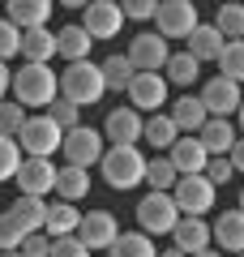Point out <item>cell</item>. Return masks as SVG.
I'll return each instance as SVG.
<instances>
[{"label":"cell","instance_id":"cell-21","mask_svg":"<svg viewBox=\"0 0 244 257\" xmlns=\"http://www.w3.org/2000/svg\"><path fill=\"white\" fill-rule=\"evenodd\" d=\"M5 214H9L26 236H35V231H43V223H47V202L43 197H18Z\"/></svg>","mask_w":244,"mask_h":257},{"label":"cell","instance_id":"cell-27","mask_svg":"<svg viewBox=\"0 0 244 257\" xmlns=\"http://www.w3.org/2000/svg\"><path fill=\"white\" fill-rule=\"evenodd\" d=\"M176 138H180V133H176V124H172L167 111H154V116L142 120V142H150L154 150H172Z\"/></svg>","mask_w":244,"mask_h":257},{"label":"cell","instance_id":"cell-30","mask_svg":"<svg viewBox=\"0 0 244 257\" xmlns=\"http://www.w3.org/2000/svg\"><path fill=\"white\" fill-rule=\"evenodd\" d=\"M176 167L167 163V155H154V159H146V180L142 184H150V193H172L176 189Z\"/></svg>","mask_w":244,"mask_h":257},{"label":"cell","instance_id":"cell-22","mask_svg":"<svg viewBox=\"0 0 244 257\" xmlns=\"http://www.w3.org/2000/svg\"><path fill=\"white\" fill-rule=\"evenodd\" d=\"M90 47H94V39L86 35L77 22H73V26H64V30H56V56H64L69 64L90 60Z\"/></svg>","mask_w":244,"mask_h":257},{"label":"cell","instance_id":"cell-34","mask_svg":"<svg viewBox=\"0 0 244 257\" xmlns=\"http://www.w3.org/2000/svg\"><path fill=\"white\" fill-rule=\"evenodd\" d=\"M99 73H103V86L107 90H129V82H133V64H129V56H107V60L99 64Z\"/></svg>","mask_w":244,"mask_h":257},{"label":"cell","instance_id":"cell-14","mask_svg":"<svg viewBox=\"0 0 244 257\" xmlns=\"http://www.w3.org/2000/svg\"><path fill=\"white\" fill-rule=\"evenodd\" d=\"M77 240L86 248H111L120 240V223H116V214L111 210H90V214H81V223H77Z\"/></svg>","mask_w":244,"mask_h":257},{"label":"cell","instance_id":"cell-37","mask_svg":"<svg viewBox=\"0 0 244 257\" xmlns=\"http://www.w3.org/2000/svg\"><path fill=\"white\" fill-rule=\"evenodd\" d=\"M22 146H18V138H0V180H13L18 176V167H22Z\"/></svg>","mask_w":244,"mask_h":257},{"label":"cell","instance_id":"cell-20","mask_svg":"<svg viewBox=\"0 0 244 257\" xmlns=\"http://www.w3.org/2000/svg\"><path fill=\"white\" fill-rule=\"evenodd\" d=\"M172 248H180L184 257L210 248V223L206 219H184V214H180V223L172 227Z\"/></svg>","mask_w":244,"mask_h":257},{"label":"cell","instance_id":"cell-31","mask_svg":"<svg viewBox=\"0 0 244 257\" xmlns=\"http://www.w3.org/2000/svg\"><path fill=\"white\" fill-rule=\"evenodd\" d=\"M107 257H159V248L142 231H120V240L107 248Z\"/></svg>","mask_w":244,"mask_h":257},{"label":"cell","instance_id":"cell-13","mask_svg":"<svg viewBox=\"0 0 244 257\" xmlns=\"http://www.w3.org/2000/svg\"><path fill=\"white\" fill-rule=\"evenodd\" d=\"M77 26L90 39H116L120 26H125V9H120L116 0H90V5H86V18H81Z\"/></svg>","mask_w":244,"mask_h":257},{"label":"cell","instance_id":"cell-29","mask_svg":"<svg viewBox=\"0 0 244 257\" xmlns=\"http://www.w3.org/2000/svg\"><path fill=\"white\" fill-rule=\"evenodd\" d=\"M210 26L218 30V35L227 39V43H235V39H244V5H218L214 9V22H210Z\"/></svg>","mask_w":244,"mask_h":257},{"label":"cell","instance_id":"cell-9","mask_svg":"<svg viewBox=\"0 0 244 257\" xmlns=\"http://www.w3.org/2000/svg\"><path fill=\"white\" fill-rule=\"evenodd\" d=\"M129 64H133V73H163L167 69V60H172V47H167V39H159L154 30H146V35H137L133 43H129Z\"/></svg>","mask_w":244,"mask_h":257},{"label":"cell","instance_id":"cell-36","mask_svg":"<svg viewBox=\"0 0 244 257\" xmlns=\"http://www.w3.org/2000/svg\"><path fill=\"white\" fill-rule=\"evenodd\" d=\"M47 120H52L60 133H69V128H77V124H81V107H73L69 99H56L52 107H47Z\"/></svg>","mask_w":244,"mask_h":257},{"label":"cell","instance_id":"cell-19","mask_svg":"<svg viewBox=\"0 0 244 257\" xmlns=\"http://www.w3.org/2000/svg\"><path fill=\"white\" fill-rule=\"evenodd\" d=\"M167 116H172V124H176V133H184V138H197L201 133V124H206V107H201V99L197 94H180V99L172 103V111H167Z\"/></svg>","mask_w":244,"mask_h":257},{"label":"cell","instance_id":"cell-26","mask_svg":"<svg viewBox=\"0 0 244 257\" xmlns=\"http://www.w3.org/2000/svg\"><path fill=\"white\" fill-rule=\"evenodd\" d=\"M22 60L26 64H52V56H56V35L52 30H26V35H22Z\"/></svg>","mask_w":244,"mask_h":257},{"label":"cell","instance_id":"cell-33","mask_svg":"<svg viewBox=\"0 0 244 257\" xmlns=\"http://www.w3.org/2000/svg\"><path fill=\"white\" fill-rule=\"evenodd\" d=\"M218 77H227V82L240 86L244 82V39H235V43H223V52H218Z\"/></svg>","mask_w":244,"mask_h":257},{"label":"cell","instance_id":"cell-1","mask_svg":"<svg viewBox=\"0 0 244 257\" xmlns=\"http://www.w3.org/2000/svg\"><path fill=\"white\" fill-rule=\"evenodd\" d=\"M13 103L22 107H52L60 99V86H56V73L52 64H22L13 73V86H9Z\"/></svg>","mask_w":244,"mask_h":257},{"label":"cell","instance_id":"cell-47","mask_svg":"<svg viewBox=\"0 0 244 257\" xmlns=\"http://www.w3.org/2000/svg\"><path fill=\"white\" fill-rule=\"evenodd\" d=\"M159 257H184V253H180V248H163Z\"/></svg>","mask_w":244,"mask_h":257},{"label":"cell","instance_id":"cell-40","mask_svg":"<svg viewBox=\"0 0 244 257\" xmlns=\"http://www.w3.org/2000/svg\"><path fill=\"white\" fill-rule=\"evenodd\" d=\"M120 9H125V22H154V9L159 5L154 0H125Z\"/></svg>","mask_w":244,"mask_h":257},{"label":"cell","instance_id":"cell-38","mask_svg":"<svg viewBox=\"0 0 244 257\" xmlns=\"http://www.w3.org/2000/svg\"><path fill=\"white\" fill-rule=\"evenodd\" d=\"M18 52H22V30L13 26V22L0 18V64H9Z\"/></svg>","mask_w":244,"mask_h":257},{"label":"cell","instance_id":"cell-7","mask_svg":"<svg viewBox=\"0 0 244 257\" xmlns=\"http://www.w3.org/2000/svg\"><path fill=\"white\" fill-rule=\"evenodd\" d=\"M60 142H64V133L47 120V111L43 116H26V124H22V133H18V146H22L26 159H52L56 150H60Z\"/></svg>","mask_w":244,"mask_h":257},{"label":"cell","instance_id":"cell-35","mask_svg":"<svg viewBox=\"0 0 244 257\" xmlns=\"http://www.w3.org/2000/svg\"><path fill=\"white\" fill-rule=\"evenodd\" d=\"M22 124H26V107L13 103V99H5L0 103V138H18Z\"/></svg>","mask_w":244,"mask_h":257},{"label":"cell","instance_id":"cell-41","mask_svg":"<svg viewBox=\"0 0 244 257\" xmlns=\"http://www.w3.org/2000/svg\"><path fill=\"white\" fill-rule=\"evenodd\" d=\"M22 257H52V236H43V231H35V236H26L22 240V248H18Z\"/></svg>","mask_w":244,"mask_h":257},{"label":"cell","instance_id":"cell-16","mask_svg":"<svg viewBox=\"0 0 244 257\" xmlns=\"http://www.w3.org/2000/svg\"><path fill=\"white\" fill-rule=\"evenodd\" d=\"M210 240L218 244L223 257H240L244 253V214L240 210H223L210 223Z\"/></svg>","mask_w":244,"mask_h":257},{"label":"cell","instance_id":"cell-17","mask_svg":"<svg viewBox=\"0 0 244 257\" xmlns=\"http://www.w3.org/2000/svg\"><path fill=\"white\" fill-rule=\"evenodd\" d=\"M47 18H52V0H9L5 5V22H13L22 35L26 30H43Z\"/></svg>","mask_w":244,"mask_h":257},{"label":"cell","instance_id":"cell-46","mask_svg":"<svg viewBox=\"0 0 244 257\" xmlns=\"http://www.w3.org/2000/svg\"><path fill=\"white\" fill-rule=\"evenodd\" d=\"M193 257H223L218 248H201V253H193Z\"/></svg>","mask_w":244,"mask_h":257},{"label":"cell","instance_id":"cell-4","mask_svg":"<svg viewBox=\"0 0 244 257\" xmlns=\"http://www.w3.org/2000/svg\"><path fill=\"white\" fill-rule=\"evenodd\" d=\"M103 150H107V142H103V133H99V128H90V124L69 128L64 142H60L64 167H81V172H90V167L103 159Z\"/></svg>","mask_w":244,"mask_h":257},{"label":"cell","instance_id":"cell-42","mask_svg":"<svg viewBox=\"0 0 244 257\" xmlns=\"http://www.w3.org/2000/svg\"><path fill=\"white\" fill-rule=\"evenodd\" d=\"M52 257H90V248L77 236H60V240H52Z\"/></svg>","mask_w":244,"mask_h":257},{"label":"cell","instance_id":"cell-15","mask_svg":"<svg viewBox=\"0 0 244 257\" xmlns=\"http://www.w3.org/2000/svg\"><path fill=\"white\" fill-rule=\"evenodd\" d=\"M142 120L133 107H116L107 111V120H103V142L107 146H137L142 142Z\"/></svg>","mask_w":244,"mask_h":257},{"label":"cell","instance_id":"cell-49","mask_svg":"<svg viewBox=\"0 0 244 257\" xmlns=\"http://www.w3.org/2000/svg\"><path fill=\"white\" fill-rule=\"evenodd\" d=\"M235 116H240V128H244V103H240V111H235Z\"/></svg>","mask_w":244,"mask_h":257},{"label":"cell","instance_id":"cell-5","mask_svg":"<svg viewBox=\"0 0 244 257\" xmlns=\"http://www.w3.org/2000/svg\"><path fill=\"white\" fill-rule=\"evenodd\" d=\"M180 223V210H176L172 193H146L142 202H137V227L142 236H172V227Z\"/></svg>","mask_w":244,"mask_h":257},{"label":"cell","instance_id":"cell-8","mask_svg":"<svg viewBox=\"0 0 244 257\" xmlns=\"http://www.w3.org/2000/svg\"><path fill=\"white\" fill-rule=\"evenodd\" d=\"M214 193L218 189L206 176H180L176 189H172V202H176V210H180L184 219H201V214L214 210Z\"/></svg>","mask_w":244,"mask_h":257},{"label":"cell","instance_id":"cell-10","mask_svg":"<svg viewBox=\"0 0 244 257\" xmlns=\"http://www.w3.org/2000/svg\"><path fill=\"white\" fill-rule=\"evenodd\" d=\"M197 99H201V107H206V116H210V120H227L231 111H240L244 94H240V86L227 82V77H206Z\"/></svg>","mask_w":244,"mask_h":257},{"label":"cell","instance_id":"cell-6","mask_svg":"<svg viewBox=\"0 0 244 257\" xmlns=\"http://www.w3.org/2000/svg\"><path fill=\"white\" fill-rule=\"evenodd\" d=\"M197 30V5L193 0H163L154 9V35L159 39H189Z\"/></svg>","mask_w":244,"mask_h":257},{"label":"cell","instance_id":"cell-45","mask_svg":"<svg viewBox=\"0 0 244 257\" xmlns=\"http://www.w3.org/2000/svg\"><path fill=\"white\" fill-rule=\"evenodd\" d=\"M9 86H13V69H9V64H0V103L9 99Z\"/></svg>","mask_w":244,"mask_h":257},{"label":"cell","instance_id":"cell-25","mask_svg":"<svg viewBox=\"0 0 244 257\" xmlns=\"http://www.w3.org/2000/svg\"><path fill=\"white\" fill-rule=\"evenodd\" d=\"M77 223H81V210L73 202H52L47 206V223H43V236L60 240V236H77Z\"/></svg>","mask_w":244,"mask_h":257},{"label":"cell","instance_id":"cell-11","mask_svg":"<svg viewBox=\"0 0 244 257\" xmlns=\"http://www.w3.org/2000/svg\"><path fill=\"white\" fill-rule=\"evenodd\" d=\"M56 172L60 167L52 163V159H22V167H18V189H22V197H43L47 202V193H56Z\"/></svg>","mask_w":244,"mask_h":257},{"label":"cell","instance_id":"cell-43","mask_svg":"<svg viewBox=\"0 0 244 257\" xmlns=\"http://www.w3.org/2000/svg\"><path fill=\"white\" fill-rule=\"evenodd\" d=\"M201 176H206V180L210 184H214V189H218V184H227V180H231V163H227V159H210V163H206V172H201Z\"/></svg>","mask_w":244,"mask_h":257},{"label":"cell","instance_id":"cell-3","mask_svg":"<svg viewBox=\"0 0 244 257\" xmlns=\"http://www.w3.org/2000/svg\"><path fill=\"white\" fill-rule=\"evenodd\" d=\"M99 167H103V180L116 193H129V189H137L146 180V155L137 146H107L103 159H99Z\"/></svg>","mask_w":244,"mask_h":257},{"label":"cell","instance_id":"cell-18","mask_svg":"<svg viewBox=\"0 0 244 257\" xmlns=\"http://www.w3.org/2000/svg\"><path fill=\"white\" fill-rule=\"evenodd\" d=\"M167 163L176 167V176H201L210 163L206 146H201L197 138H176V146L167 150Z\"/></svg>","mask_w":244,"mask_h":257},{"label":"cell","instance_id":"cell-32","mask_svg":"<svg viewBox=\"0 0 244 257\" xmlns=\"http://www.w3.org/2000/svg\"><path fill=\"white\" fill-rule=\"evenodd\" d=\"M163 77H167V86H193L201 77V64L193 60L189 52H172V60H167V69H163Z\"/></svg>","mask_w":244,"mask_h":257},{"label":"cell","instance_id":"cell-44","mask_svg":"<svg viewBox=\"0 0 244 257\" xmlns=\"http://www.w3.org/2000/svg\"><path fill=\"white\" fill-rule=\"evenodd\" d=\"M227 163H231V172H244V138H235V146L227 150Z\"/></svg>","mask_w":244,"mask_h":257},{"label":"cell","instance_id":"cell-48","mask_svg":"<svg viewBox=\"0 0 244 257\" xmlns=\"http://www.w3.org/2000/svg\"><path fill=\"white\" fill-rule=\"evenodd\" d=\"M235 210H240V214H244V189H240V202H235Z\"/></svg>","mask_w":244,"mask_h":257},{"label":"cell","instance_id":"cell-50","mask_svg":"<svg viewBox=\"0 0 244 257\" xmlns=\"http://www.w3.org/2000/svg\"><path fill=\"white\" fill-rule=\"evenodd\" d=\"M0 257H22V253H0Z\"/></svg>","mask_w":244,"mask_h":257},{"label":"cell","instance_id":"cell-2","mask_svg":"<svg viewBox=\"0 0 244 257\" xmlns=\"http://www.w3.org/2000/svg\"><path fill=\"white\" fill-rule=\"evenodd\" d=\"M56 86H60V99H69L73 107H90V103H99L103 94H107L103 73H99V64H94V60L69 64L64 73H56Z\"/></svg>","mask_w":244,"mask_h":257},{"label":"cell","instance_id":"cell-23","mask_svg":"<svg viewBox=\"0 0 244 257\" xmlns=\"http://www.w3.org/2000/svg\"><path fill=\"white\" fill-rule=\"evenodd\" d=\"M197 142L206 146L210 159H227V150L235 146V128H231V120H206V124H201V133H197Z\"/></svg>","mask_w":244,"mask_h":257},{"label":"cell","instance_id":"cell-12","mask_svg":"<svg viewBox=\"0 0 244 257\" xmlns=\"http://www.w3.org/2000/svg\"><path fill=\"white\" fill-rule=\"evenodd\" d=\"M129 107L142 116V111H159L163 103H167V77L163 73H133V82H129Z\"/></svg>","mask_w":244,"mask_h":257},{"label":"cell","instance_id":"cell-28","mask_svg":"<svg viewBox=\"0 0 244 257\" xmlns=\"http://www.w3.org/2000/svg\"><path fill=\"white\" fill-rule=\"evenodd\" d=\"M90 193V172H81V167H60L56 172V197L60 202H81Z\"/></svg>","mask_w":244,"mask_h":257},{"label":"cell","instance_id":"cell-39","mask_svg":"<svg viewBox=\"0 0 244 257\" xmlns=\"http://www.w3.org/2000/svg\"><path fill=\"white\" fill-rule=\"evenodd\" d=\"M22 240H26V231H22L9 214H0V253H18Z\"/></svg>","mask_w":244,"mask_h":257},{"label":"cell","instance_id":"cell-51","mask_svg":"<svg viewBox=\"0 0 244 257\" xmlns=\"http://www.w3.org/2000/svg\"><path fill=\"white\" fill-rule=\"evenodd\" d=\"M240 257H244V253H240Z\"/></svg>","mask_w":244,"mask_h":257},{"label":"cell","instance_id":"cell-24","mask_svg":"<svg viewBox=\"0 0 244 257\" xmlns=\"http://www.w3.org/2000/svg\"><path fill=\"white\" fill-rule=\"evenodd\" d=\"M184 52L193 56V60L197 64H206V60H218V52H223V35H218L214 26H210V22H197V30H193L189 39H184Z\"/></svg>","mask_w":244,"mask_h":257}]
</instances>
